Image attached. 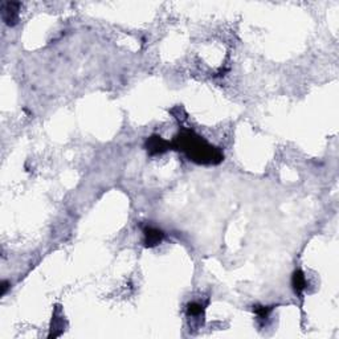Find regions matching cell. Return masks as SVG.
Returning <instances> with one entry per match:
<instances>
[{"instance_id":"6da1fadb","label":"cell","mask_w":339,"mask_h":339,"mask_svg":"<svg viewBox=\"0 0 339 339\" xmlns=\"http://www.w3.org/2000/svg\"><path fill=\"white\" fill-rule=\"evenodd\" d=\"M174 150L183 152L190 161L196 165H219L224 161V154L219 147L210 145L205 139L192 130L183 128L171 142Z\"/></svg>"},{"instance_id":"7a4b0ae2","label":"cell","mask_w":339,"mask_h":339,"mask_svg":"<svg viewBox=\"0 0 339 339\" xmlns=\"http://www.w3.org/2000/svg\"><path fill=\"white\" fill-rule=\"evenodd\" d=\"M146 151L148 152V155H161L165 154L166 151H168L171 147V142H167L165 139L159 137V135H151L150 138L146 139L145 143Z\"/></svg>"},{"instance_id":"3957f363","label":"cell","mask_w":339,"mask_h":339,"mask_svg":"<svg viewBox=\"0 0 339 339\" xmlns=\"http://www.w3.org/2000/svg\"><path fill=\"white\" fill-rule=\"evenodd\" d=\"M20 3L17 2H4L2 6V19L8 27L16 25L19 21Z\"/></svg>"},{"instance_id":"277c9868","label":"cell","mask_w":339,"mask_h":339,"mask_svg":"<svg viewBox=\"0 0 339 339\" xmlns=\"http://www.w3.org/2000/svg\"><path fill=\"white\" fill-rule=\"evenodd\" d=\"M143 234H145V247L154 248L163 241L165 233L163 230L155 227H145L143 228Z\"/></svg>"},{"instance_id":"5b68a950","label":"cell","mask_w":339,"mask_h":339,"mask_svg":"<svg viewBox=\"0 0 339 339\" xmlns=\"http://www.w3.org/2000/svg\"><path fill=\"white\" fill-rule=\"evenodd\" d=\"M306 277H305L303 272L300 269H297L293 273V276H292V286H293L294 293H296L297 296H301L303 290L306 289Z\"/></svg>"},{"instance_id":"8992f818","label":"cell","mask_w":339,"mask_h":339,"mask_svg":"<svg viewBox=\"0 0 339 339\" xmlns=\"http://www.w3.org/2000/svg\"><path fill=\"white\" fill-rule=\"evenodd\" d=\"M204 314V306L199 302H190L187 305V317H200Z\"/></svg>"},{"instance_id":"52a82bcc","label":"cell","mask_w":339,"mask_h":339,"mask_svg":"<svg viewBox=\"0 0 339 339\" xmlns=\"http://www.w3.org/2000/svg\"><path fill=\"white\" fill-rule=\"evenodd\" d=\"M272 310H273V306H264V305L253 306V313L258 317V320H268Z\"/></svg>"},{"instance_id":"ba28073f","label":"cell","mask_w":339,"mask_h":339,"mask_svg":"<svg viewBox=\"0 0 339 339\" xmlns=\"http://www.w3.org/2000/svg\"><path fill=\"white\" fill-rule=\"evenodd\" d=\"M10 288H11V283L8 282V281H7V280L2 281V292H0V296H2V297L6 296L7 292H8V289H10Z\"/></svg>"}]
</instances>
